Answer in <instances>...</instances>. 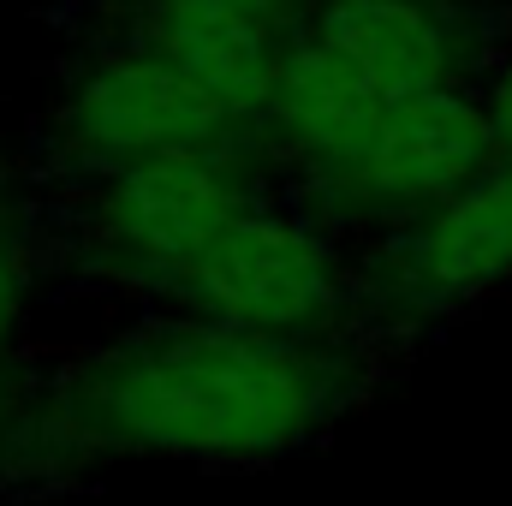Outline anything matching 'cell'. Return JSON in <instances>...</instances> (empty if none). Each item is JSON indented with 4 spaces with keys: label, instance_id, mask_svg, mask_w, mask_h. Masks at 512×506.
I'll list each match as a JSON object with an SVG mask.
<instances>
[{
    "label": "cell",
    "instance_id": "cell-3",
    "mask_svg": "<svg viewBox=\"0 0 512 506\" xmlns=\"http://www.w3.org/2000/svg\"><path fill=\"white\" fill-rule=\"evenodd\" d=\"M251 137L215 149L155 155L120 173H102L84 209V251L96 274L143 292H173L179 274L209 251L245 209H256ZM262 143V137H256Z\"/></svg>",
    "mask_w": 512,
    "mask_h": 506
},
{
    "label": "cell",
    "instance_id": "cell-11",
    "mask_svg": "<svg viewBox=\"0 0 512 506\" xmlns=\"http://www.w3.org/2000/svg\"><path fill=\"white\" fill-rule=\"evenodd\" d=\"M239 12H251V18H262L268 30H280V36H298V24L310 18V6L316 0H233Z\"/></svg>",
    "mask_w": 512,
    "mask_h": 506
},
{
    "label": "cell",
    "instance_id": "cell-7",
    "mask_svg": "<svg viewBox=\"0 0 512 506\" xmlns=\"http://www.w3.org/2000/svg\"><path fill=\"white\" fill-rule=\"evenodd\" d=\"M298 30L387 108L435 90H477V66H495V36L465 0H316Z\"/></svg>",
    "mask_w": 512,
    "mask_h": 506
},
{
    "label": "cell",
    "instance_id": "cell-9",
    "mask_svg": "<svg viewBox=\"0 0 512 506\" xmlns=\"http://www.w3.org/2000/svg\"><path fill=\"white\" fill-rule=\"evenodd\" d=\"M24 298H30V268H24V251H18L12 227L0 221V352L12 346V334L24 322Z\"/></svg>",
    "mask_w": 512,
    "mask_h": 506
},
{
    "label": "cell",
    "instance_id": "cell-1",
    "mask_svg": "<svg viewBox=\"0 0 512 506\" xmlns=\"http://www.w3.org/2000/svg\"><path fill=\"white\" fill-rule=\"evenodd\" d=\"M358 376L340 340H262L179 316L60 376L42 441L203 465L280 459L346 411Z\"/></svg>",
    "mask_w": 512,
    "mask_h": 506
},
{
    "label": "cell",
    "instance_id": "cell-8",
    "mask_svg": "<svg viewBox=\"0 0 512 506\" xmlns=\"http://www.w3.org/2000/svg\"><path fill=\"white\" fill-rule=\"evenodd\" d=\"M286 42L292 36L268 30L233 0H137V48L161 54L251 131H262Z\"/></svg>",
    "mask_w": 512,
    "mask_h": 506
},
{
    "label": "cell",
    "instance_id": "cell-2",
    "mask_svg": "<svg viewBox=\"0 0 512 506\" xmlns=\"http://www.w3.org/2000/svg\"><path fill=\"white\" fill-rule=\"evenodd\" d=\"M167 298L191 322L262 340H334V328L358 316L352 262L340 256L328 221L280 203L245 209Z\"/></svg>",
    "mask_w": 512,
    "mask_h": 506
},
{
    "label": "cell",
    "instance_id": "cell-10",
    "mask_svg": "<svg viewBox=\"0 0 512 506\" xmlns=\"http://www.w3.org/2000/svg\"><path fill=\"white\" fill-rule=\"evenodd\" d=\"M483 102H489V120L501 131V143L512 149V48L489 66V78H483Z\"/></svg>",
    "mask_w": 512,
    "mask_h": 506
},
{
    "label": "cell",
    "instance_id": "cell-6",
    "mask_svg": "<svg viewBox=\"0 0 512 506\" xmlns=\"http://www.w3.org/2000/svg\"><path fill=\"white\" fill-rule=\"evenodd\" d=\"M54 137L72 167H90L102 179V173H120L137 161H155V155L215 149V143L262 137V131L239 126L209 90H197L161 54L126 42L72 78V90L60 96V114H54Z\"/></svg>",
    "mask_w": 512,
    "mask_h": 506
},
{
    "label": "cell",
    "instance_id": "cell-4",
    "mask_svg": "<svg viewBox=\"0 0 512 506\" xmlns=\"http://www.w3.org/2000/svg\"><path fill=\"white\" fill-rule=\"evenodd\" d=\"M512 280V149L429 215L382 233L352 268L358 316L382 328H429Z\"/></svg>",
    "mask_w": 512,
    "mask_h": 506
},
{
    "label": "cell",
    "instance_id": "cell-5",
    "mask_svg": "<svg viewBox=\"0 0 512 506\" xmlns=\"http://www.w3.org/2000/svg\"><path fill=\"white\" fill-rule=\"evenodd\" d=\"M507 155L483 90H435L387 108L376 137L310 185V215L334 227H405Z\"/></svg>",
    "mask_w": 512,
    "mask_h": 506
}]
</instances>
